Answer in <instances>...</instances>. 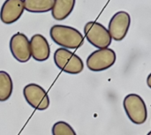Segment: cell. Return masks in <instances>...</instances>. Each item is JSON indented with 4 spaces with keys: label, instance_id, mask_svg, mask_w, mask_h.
Listing matches in <instances>:
<instances>
[{
    "label": "cell",
    "instance_id": "9a60e30c",
    "mask_svg": "<svg viewBox=\"0 0 151 135\" xmlns=\"http://www.w3.org/2000/svg\"><path fill=\"white\" fill-rule=\"evenodd\" d=\"M147 85L150 88H151V73L149 74V76L147 78Z\"/></svg>",
    "mask_w": 151,
    "mask_h": 135
},
{
    "label": "cell",
    "instance_id": "4fadbf2b",
    "mask_svg": "<svg viewBox=\"0 0 151 135\" xmlns=\"http://www.w3.org/2000/svg\"><path fill=\"white\" fill-rule=\"evenodd\" d=\"M13 91V82L10 74L5 71H0V102L7 101Z\"/></svg>",
    "mask_w": 151,
    "mask_h": 135
},
{
    "label": "cell",
    "instance_id": "8fae6325",
    "mask_svg": "<svg viewBox=\"0 0 151 135\" xmlns=\"http://www.w3.org/2000/svg\"><path fill=\"white\" fill-rule=\"evenodd\" d=\"M76 0H55L51 15L56 20L65 19L73 11Z\"/></svg>",
    "mask_w": 151,
    "mask_h": 135
},
{
    "label": "cell",
    "instance_id": "277c9868",
    "mask_svg": "<svg viewBox=\"0 0 151 135\" xmlns=\"http://www.w3.org/2000/svg\"><path fill=\"white\" fill-rule=\"evenodd\" d=\"M84 34L88 42L96 48L105 49L111 44L112 38L108 29L99 22H88L84 27Z\"/></svg>",
    "mask_w": 151,
    "mask_h": 135
},
{
    "label": "cell",
    "instance_id": "7a4b0ae2",
    "mask_svg": "<svg viewBox=\"0 0 151 135\" xmlns=\"http://www.w3.org/2000/svg\"><path fill=\"white\" fill-rule=\"evenodd\" d=\"M54 62L58 69L69 74H79L84 69L82 59L65 48H58L55 51Z\"/></svg>",
    "mask_w": 151,
    "mask_h": 135
},
{
    "label": "cell",
    "instance_id": "2e32d148",
    "mask_svg": "<svg viewBox=\"0 0 151 135\" xmlns=\"http://www.w3.org/2000/svg\"><path fill=\"white\" fill-rule=\"evenodd\" d=\"M147 135H151V131H150V133H149V134H147Z\"/></svg>",
    "mask_w": 151,
    "mask_h": 135
},
{
    "label": "cell",
    "instance_id": "5bb4252c",
    "mask_svg": "<svg viewBox=\"0 0 151 135\" xmlns=\"http://www.w3.org/2000/svg\"><path fill=\"white\" fill-rule=\"evenodd\" d=\"M52 135H77L74 129L65 121L56 122L51 129Z\"/></svg>",
    "mask_w": 151,
    "mask_h": 135
},
{
    "label": "cell",
    "instance_id": "3957f363",
    "mask_svg": "<svg viewBox=\"0 0 151 135\" xmlns=\"http://www.w3.org/2000/svg\"><path fill=\"white\" fill-rule=\"evenodd\" d=\"M127 116L135 125H142L148 118L147 106L142 97L137 94L127 95L123 101Z\"/></svg>",
    "mask_w": 151,
    "mask_h": 135
},
{
    "label": "cell",
    "instance_id": "7c38bea8",
    "mask_svg": "<svg viewBox=\"0 0 151 135\" xmlns=\"http://www.w3.org/2000/svg\"><path fill=\"white\" fill-rule=\"evenodd\" d=\"M55 0H23L25 10L32 13H44L52 10Z\"/></svg>",
    "mask_w": 151,
    "mask_h": 135
},
{
    "label": "cell",
    "instance_id": "ba28073f",
    "mask_svg": "<svg viewBox=\"0 0 151 135\" xmlns=\"http://www.w3.org/2000/svg\"><path fill=\"white\" fill-rule=\"evenodd\" d=\"M10 50L12 57L19 63H27L32 57L30 42L23 33H16L11 37Z\"/></svg>",
    "mask_w": 151,
    "mask_h": 135
},
{
    "label": "cell",
    "instance_id": "9c48e42d",
    "mask_svg": "<svg viewBox=\"0 0 151 135\" xmlns=\"http://www.w3.org/2000/svg\"><path fill=\"white\" fill-rule=\"evenodd\" d=\"M24 10L23 0H5L0 10V19L4 24H12L19 19Z\"/></svg>",
    "mask_w": 151,
    "mask_h": 135
},
{
    "label": "cell",
    "instance_id": "8992f818",
    "mask_svg": "<svg viewBox=\"0 0 151 135\" xmlns=\"http://www.w3.org/2000/svg\"><path fill=\"white\" fill-rule=\"evenodd\" d=\"M26 102L36 111H45L49 108L50 101L46 90L38 84L29 83L23 88Z\"/></svg>",
    "mask_w": 151,
    "mask_h": 135
},
{
    "label": "cell",
    "instance_id": "52a82bcc",
    "mask_svg": "<svg viewBox=\"0 0 151 135\" xmlns=\"http://www.w3.org/2000/svg\"><path fill=\"white\" fill-rule=\"evenodd\" d=\"M131 25V17L128 12L119 11L110 19L108 31L114 41L120 42L127 34Z\"/></svg>",
    "mask_w": 151,
    "mask_h": 135
},
{
    "label": "cell",
    "instance_id": "6da1fadb",
    "mask_svg": "<svg viewBox=\"0 0 151 135\" xmlns=\"http://www.w3.org/2000/svg\"><path fill=\"white\" fill-rule=\"evenodd\" d=\"M50 35L55 43L67 50L79 49L84 43L82 34L70 26L54 25L50 30Z\"/></svg>",
    "mask_w": 151,
    "mask_h": 135
},
{
    "label": "cell",
    "instance_id": "5b68a950",
    "mask_svg": "<svg viewBox=\"0 0 151 135\" xmlns=\"http://www.w3.org/2000/svg\"><path fill=\"white\" fill-rule=\"evenodd\" d=\"M117 60L115 51L110 48L98 49L87 58V66L92 72H102L111 68Z\"/></svg>",
    "mask_w": 151,
    "mask_h": 135
},
{
    "label": "cell",
    "instance_id": "30bf717a",
    "mask_svg": "<svg viewBox=\"0 0 151 135\" xmlns=\"http://www.w3.org/2000/svg\"><path fill=\"white\" fill-rule=\"evenodd\" d=\"M30 42V50L32 57L37 62L46 61L50 55V47L47 39L41 34H34Z\"/></svg>",
    "mask_w": 151,
    "mask_h": 135
}]
</instances>
